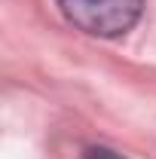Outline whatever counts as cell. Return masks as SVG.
<instances>
[{
  "label": "cell",
  "instance_id": "cell-1",
  "mask_svg": "<svg viewBox=\"0 0 156 159\" xmlns=\"http://www.w3.org/2000/svg\"><path fill=\"white\" fill-rule=\"evenodd\" d=\"M71 25L95 37H119L138 19L144 0H58Z\"/></svg>",
  "mask_w": 156,
  "mask_h": 159
},
{
  "label": "cell",
  "instance_id": "cell-2",
  "mask_svg": "<svg viewBox=\"0 0 156 159\" xmlns=\"http://www.w3.org/2000/svg\"><path fill=\"white\" fill-rule=\"evenodd\" d=\"M83 159H122V156H119V153H113V150H107V147H92Z\"/></svg>",
  "mask_w": 156,
  "mask_h": 159
}]
</instances>
